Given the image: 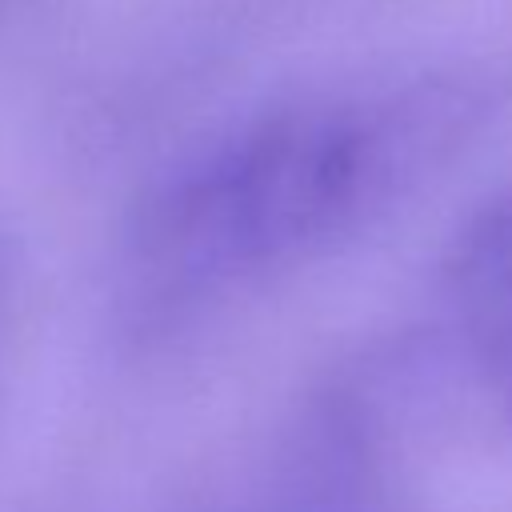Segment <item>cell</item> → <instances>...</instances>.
I'll return each mask as SVG.
<instances>
[{"instance_id":"1","label":"cell","mask_w":512,"mask_h":512,"mask_svg":"<svg viewBox=\"0 0 512 512\" xmlns=\"http://www.w3.org/2000/svg\"><path fill=\"white\" fill-rule=\"evenodd\" d=\"M464 72L360 84L272 108L188 164L148 220V260L180 296L276 280L380 220L480 124Z\"/></svg>"},{"instance_id":"2","label":"cell","mask_w":512,"mask_h":512,"mask_svg":"<svg viewBox=\"0 0 512 512\" xmlns=\"http://www.w3.org/2000/svg\"><path fill=\"white\" fill-rule=\"evenodd\" d=\"M452 276L492 300H512V192L476 212L452 248Z\"/></svg>"}]
</instances>
